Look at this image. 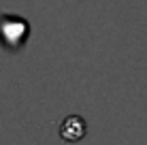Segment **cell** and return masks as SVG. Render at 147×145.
<instances>
[{
	"label": "cell",
	"instance_id": "6da1fadb",
	"mask_svg": "<svg viewBox=\"0 0 147 145\" xmlns=\"http://www.w3.org/2000/svg\"><path fill=\"white\" fill-rule=\"evenodd\" d=\"M30 36V24L28 19L19 15L2 13L0 15V43L11 51H17L28 43Z\"/></svg>",
	"mask_w": 147,
	"mask_h": 145
},
{
	"label": "cell",
	"instance_id": "7a4b0ae2",
	"mask_svg": "<svg viewBox=\"0 0 147 145\" xmlns=\"http://www.w3.org/2000/svg\"><path fill=\"white\" fill-rule=\"evenodd\" d=\"M88 134V124L81 115H66L60 124V137L66 143H77Z\"/></svg>",
	"mask_w": 147,
	"mask_h": 145
}]
</instances>
